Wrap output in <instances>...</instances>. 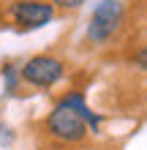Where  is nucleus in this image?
I'll use <instances>...</instances> for the list:
<instances>
[{"label": "nucleus", "mask_w": 147, "mask_h": 150, "mask_svg": "<svg viewBox=\"0 0 147 150\" xmlns=\"http://www.w3.org/2000/svg\"><path fill=\"white\" fill-rule=\"evenodd\" d=\"M3 82H6V93L8 96H16V93H19V85H22L19 68H16V66H6L3 68Z\"/></svg>", "instance_id": "423d86ee"}, {"label": "nucleus", "mask_w": 147, "mask_h": 150, "mask_svg": "<svg viewBox=\"0 0 147 150\" xmlns=\"http://www.w3.org/2000/svg\"><path fill=\"white\" fill-rule=\"evenodd\" d=\"M136 68H139V71H144V68H147V49H144V47L136 49Z\"/></svg>", "instance_id": "6e6552de"}, {"label": "nucleus", "mask_w": 147, "mask_h": 150, "mask_svg": "<svg viewBox=\"0 0 147 150\" xmlns=\"http://www.w3.org/2000/svg\"><path fill=\"white\" fill-rule=\"evenodd\" d=\"M8 14L19 30H38L55 19V6L49 0H14Z\"/></svg>", "instance_id": "20e7f679"}, {"label": "nucleus", "mask_w": 147, "mask_h": 150, "mask_svg": "<svg viewBox=\"0 0 147 150\" xmlns=\"http://www.w3.org/2000/svg\"><path fill=\"white\" fill-rule=\"evenodd\" d=\"M46 131L60 145H79V142H84V137L90 134V128L84 126V120L74 109H68L65 104H60V101L46 115Z\"/></svg>", "instance_id": "f03ea898"}, {"label": "nucleus", "mask_w": 147, "mask_h": 150, "mask_svg": "<svg viewBox=\"0 0 147 150\" xmlns=\"http://www.w3.org/2000/svg\"><path fill=\"white\" fill-rule=\"evenodd\" d=\"M60 104H65L68 109H74L76 115H79V117L84 120V126L90 128V134H98V128H101V115L90 109V104L84 101V96H82L79 90H71L68 96H63Z\"/></svg>", "instance_id": "39448f33"}, {"label": "nucleus", "mask_w": 147, "mask_h": 150, "mask_svg": "<svg viewBox=\"0 0 147 150\" xmlns=\"http://www.w3.org/2000/svg\"><path fill=\"white\" fill-rule=\"evenodd\" d=\"M125 22V6L120 0H98L87 22V41L106 44Z\"/></svg>", "instance_id": "f257e3e1"}, {"label": "nucleus", "mask_w": 147, "mask_h": 150, "mask_svg": "<svg viewBox=\"0 0 147 150\" xmlns=\"http://www.w3.org/2000/svg\"><path fill=\"white\" fill-rule=\"evenodd\" d=\"M65 74V63L55 55H33L30 60H25V66L19 68V79L27 82L30 87H55Z\"/></svg>", "instance_id": "7ed1b4c3"}, {"label": "nucleus", "mask_w": 147, "mask_h": 150, "mask_svg": "<svg viewBox=\"0 0 147 150\" xmlns=\"http://www.w3.org/2000/svg\"><path fill=\"white\" fill-rule=\"evenodd\" d=\"M52 6H55V11L60 8V11H76V8L84 6V0H49Z\"/></svg>", "instance_id": "0eeeda50"}]
</instances>
